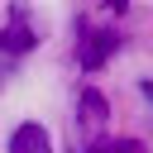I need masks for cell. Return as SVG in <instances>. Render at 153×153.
<instances>
[{"mask_svg":"<svg viewBox=\"0 0 153 153\" xmlns=\"http://www.w3.org/2000/svg\"><path fill=\"white\" fill-rule=\"evenodd\" d=\"M33 43H38V33H33L29 14H24V5H10V24L0 29V48H5V57H24Z\"/></svg>","mask_w":153,"mask_h":153,"instance_id":"obj_1","label":"cell"},{"mask_svg":"<svg viewBox=\"0 0 153 153\" xmlns=\"http://www.w3.org/2000/svg\"><path fill=\"white\" fill-rule=\"evenodd\" d=\"M115 48H120V33H115V29H91V24H81V48H76V57H81L86 72H96Z\"/></svg>","mask_w":153,"mask_h":153,"instance_id":"obj_2","label":"cell"},{"mask_svg":"<svg viewBox=\"0 0 153 153\" xmlns=\"http://www.w3.org/2000/svg\"><path fill=\"white\" fill-rule=\"evenodd\" d=\"M105 115H110V100H105L96 86H86V91H81V134H86L91 143H96V134L105 129Z\"/></svg>","mask_w":153,"mask_h":153,"instance_id":"obj_3","label":"cell"},{"mask_svg":"<svg viewBox=\"0 0 153 153\" xmlns=\"http://www.w3.org/2000/svg\"><path fill=\"white\" fill-rule=\"evenodd\" d=\"M10 153H53V139H48L43 124L24 120V124H14V134H10Z\"/></svg>","mask_w":153,"mask_h":153,"instance_id":"obj_4","label":"cell"},{"mask_svg":"<svg viewBox=\"0 0 153 153\" xmlns=\"http://www.w3.org/2000/svg\"><path fill=\"white\" fill-rule=\"evenodd\" d=\"M105 5H110V10H129V0H105Z\"/></svg>","mask_w":153,"mask_h":153,"instance_id":"obj_5","label":"cell"}]
</instances>
